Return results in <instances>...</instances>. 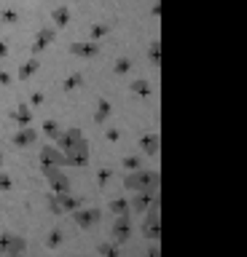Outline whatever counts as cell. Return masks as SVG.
<instances>
[{
	"label": "cell",
	"instance_id": "cell-1",
	"mask_svg": "<svg viewBox=\"0 0 247 257\" xmlns=\"http://www.w3.org/2000/svg\"><path fill=\"white\" fill-rule=\"evenodd\" d=\"M158 182H161V177H158L156 169H137V172H129L124 177V188L134 193H156Z\"/></svg>",
	"mask_w": 247,
	"mask_h": 257
},
{
	"label": "cell",
	"instance_id": "cell-2",
	"mask_svg": "<svg viewBox=\"0 0 247 257\" xmlns=\"http://www.w3.org/2000/svg\"><path fill=\"white\" fill-rule=\"evenodd\" d=\"M49 212L51 214H65V212H75L81 209V198H75L73 193H49Z\"/></svg>",
	"mask_w": 247,
	"mask_h": 257
},
{
	"label": "cell",
	"instance_id": "cell-3",
	"mask_svg": "<svg viewBox=\"0 0 247 257\" xmlns=\"http://www.w3.org/2000/svg\"><path fill=\"white\" fill-rule=\"evenodd\" d=\"M27 238L14 230H0V254H25Z\"/></svg>",
	"mask_w": 247,
	"mask_h": 257
},
{
	"label": "cell",
	"instance_id": "cell-4",
	"mask_svg": "<svg viewBox=\"0 0 247 257\" xmlns=\"http://www.w3.org/2000/svg\"><path fill=\"white\" fill-rule=\"evenodd\" d=\"M89 156H92V148H89V142H86V137H84V140H78L75 145H70V148L65 150V164L86 166L89 164Z\"/></svg>",
	"mask_w": 247,
	"mask_h": 257
},
{
	"label": "cell",
	"instance_id": "cell-5",
	"mask_svg": "<svg viewBox=\"0 0 247 257\" xmlns=\"http://www.w3.org/2000/svg\"><path fill=\"white\" fill-rule=\"evenodd\" d=\"M43 174L51 185V193H70V177L62 172V166H46Z\"/></svg>",
	"mask_w": 247,
	"mask_h": 257
},
{
	"label": "cell",
	"instance_id": "cell-6",
	"mask_svg": "<svg viewBox=\"0 0 247 257\" xmlns=\"http://www.w3.org/2000/svg\"><path fill=\"white\" fill-rule=\"evenodd\" d=\"M73 220H75V225L81 230H92L94 225H100V220H102V212L97 206H86V209H75L73 212Z\"/></svg>",
	"mask_w": 247,
	"mask_h": 257
},
{
	"label": "cell",
	"instance_id": "cell-7",
	"mask_svg": "<svg viewBox=\"0 0 247 257\" xmlns=\"http://www.w3.org/2000/svg\"><path fill=\"white\" fill-rule=\"evenodd\" d=\"M38 161H41V169H46V166H65V153H62L57 145H43Z\"/></svg>",
	"mask_w": 247,
	"mask_h": 257
},
{
	"label": "cell",
	"instance_id": "cell-8",
	"mask_svg": "<svg viewBox=\"0 0 247 257\" xmlns=\"http://www.w3.org/2000/svg\"><path fill=\"white\" fill-rule=\"evenodd\" d=\"M110 236H113V244H126V241L132 238V222H129V217H118V220L113 222Z\"/></svg>",
	"mask_w": 247,
	"mask_h": 257
},
{
	"label": "cell",
	"instance_id": "cell-9",
	"mask_svg": "<svg viewBox=\"0 0 247 257\" xmlns=\"http://www.w3.org/2000/svg\"><path fill=\"white\" fill-rule=\"evenodd\" d=\"M145 214H148V222L142 225V236L150 241H158V236H161V230H158V204H153Z\"/></svg>",
	"mask_w": 247,
	"mask_h": 257
},
{
	"label": "cell",
	"instance_id": "cell-10",
	"mask_svg": "<svg viewBox=\"0 0 247 257\" xmlns=\"http://www.w3.org/2000/svg\"><path fill=\"white\" fill-rule=\"evenodd\" d=\"M70 54L78 56V59H94V56H100V43H94V40L70 43Z\"/></svg>",
	"mask_w": 247,
	"mask_h": 257
},
{
	"label": "cell",
	"instance_id": "cell-11",
	"mask_svg": "<svg viewBox=\"0 0 247 257\" xmlns=\"http://www.w3.org/2000/svg\"><path fill=\"white\" fill-rule=\"evenodd\" d=\"M54 40H57V30H54V27L38 30V35H35V40H33V56L41 54V51H46V48H49Z\"/></svg>",
	"mask_w": 247,
	"mask_h": 257
},
{
	"label": "cell",
	"instance_id": "cell-12",
	"mask_svg": "<svg viewBox=\"0 0 247 257\" xmlns=\"http://www.w3.org/2000/svg\"><path fill=\"white\" fill-rule=\"evenodd\" d=\"M78 140H84V132L78 126H70V128H62V134L57 137V140H54V145H57V148L65 153L70 145H75Z\"/></svg>",
	"mask_w": 247,
	"mask_h": 257
},
{
	"label": "cell",
	"instance_id": "cell-13",
	"mask_svg": "<svg viewBox=\"0 0 247 257\" xmlns=\"http://www.w3.org/2000/svg\"><path fill=\"white\" fill-rule=\"evenodd\" d=\"M153 204H156V193H134V198L129 201V206L137 214H145Z\"/></svg>",
	"mask_w": 247,
	"mask_h": 257
},
{
	"label": "cell",
	"instance_id": "cell-14",
	"mask_svg": "<svg viewBox=\"0 0 247 257\" xmlns=\"http://www.w3.org/2000/svg\"><path fill=\"white\" fill-rule=\"evenodd\" d=\"M11 118H14V123H17L19 128L30 126V123H33V104H27V102L17 104V110L11 112Z\"/></svg>",
	"mask_w": 247,
	"mask_h": 257
},
{
	"label": "cell",
	"instance_id": "cell-15",
	"mask_svg": "<svg viewBox=\"0 0 247 257\" xmlns=\"http://www.w3.org/2000/svg\"><path fill=\"white\" fill-rule=\"evenodd\" d=\"M35 142H38V132L33 126H25L14 134V145H17V148H30V145H35Z\"/></svg>",
	"mask_w": 247,
	"mask_h": 257
},
{
	"label": "cell",
	"instance_id": "cell-16",
	"mask_svg": "<svg viewBox=\"0 0 247 257\" xmlns=\"http://www.w3.org/2000/svg\"><path fill=\"white\" fill-rule=\"evenodd\" d=\"M158 134H142L140 137V150L145 153V156H150V158H156L158 156Z\"/></svg>",
	"mask_w": 247,
	"mask_h": 257
},
{
	"label": "cell",
	"instance_id": "cell-17",
	"mask_svg": "<svg viewBox=\"0 0 247 257\" xmlns=\"http://www.w3.org/2000/svg\"><path fill=\"white\" fill-rule=\"evenodd\" d=\"M51 19H54V30H62V27H67V24H70V8H67V6H59V8H54Z\"/></svg>",
	"mask_w": 247,
	"mask_h": 257
},
{
	"label": "cell",
	"instance_id": "cell-18",
	"mask_svg": "<svg viewBox=\"0 0 247 257\" xmlns=\"http://www.w3.org/2000/svg\"><path fill=\"white\" fill-rule=\"evenodd\" d=\"M38 67H41V62H38L35 56H33V59H27V62L19 67V80H30V78L38 72Z\"/></svg>",
	"mask_w": 247,
	"mask_h": 257
},
{
	"label": "cell",
	"instance_id": "cell-19",
	"mask_svg": "<svg viewBox=\"0 0 247 257\" xmlns=\"http://www.w3.org/2000/svg\"><path fill=\"white\" fill-rule=\"evenodd\" d=\"M110 212H113L116 217H129V212H132L129 201H126V198H113V201H110Z\"/></svg>",
	"mask_w": 247,
	"mask_h": 257
},
{
	"label": "cell",
	"instance_id": "cell-20",
	"mask_svg": "<svg viewBox=\"0 0 247 257\" xmlns=\"http://www.w3.org/2000/svg\"><path fill=\"white\" fill-rule=\"evenodd\" d=\"M110 110H113V104H110L108 99H100V104H97V112H94V120H97V123H105L108 115H110Z\"/></svg>",
	"mask_w": 247,
	"mask_h": 257
},
{
	"label": "cell",
	"instance_id": "cell-21",
	"mask_svg": "<svg viewBox=\"0 0 247 257\" xmlns=\"http://www.w3.org/2000/svg\"><path fill=\"white\" fill-rule=\"evenodd\" d=\"M43 134H46V137H49V140L54 142V140H57V137L62 134V128H59L57 120H43Z\"/></svg>",
	"mask_w": 247,
	"mask_h": 257
},
{
	"label": "cell",
	"instance_id": "cell-22",
	"mask_svg": "<svg viewBox=\"0 0 247 257\" xmlns=\"http://www.w3.org/2000/svg\"><path fill=\"white\" fill-rule=\"evenodd\" d=\"M97 252H100L102 257H121V249H118V244H108V241L97 246Z\"/></svg>",
	"mask_w": 247,
	"mask_h": 257
},
{
	"label": "cell",
	"instance_id": "cell-23",
	"mask_svg": "<svg viewBox=\"0 0 247 257\" xmlns=\"http://www.w3.org/2000/svg\"><path fill=\"white\" fill-rule=\"evenodd\" d=\"M121 166L129 169V172H137V169H142V158L140 156H126V158H121Z\"/></svg>",
	"mask_w": 247,
	"mask_h": 257
},
{
	"label": "cell",
	"instance_id": "cell-24",
	"mask_svg": "<svg viewBox=\"0 0 247 257\" xmlns=\"http://www.w3.org/2000/svg\"><path fill=\"white\" fill-rule=\"evenodd\" d=\"M81 83H84V75L73 72V75H67V80H65V91H73V88H78Z\"/></svg>",
	"mask_w": 247,
	"mask_h": 257
},
{
	"label": "cell",
	"instance_id": "cell-25",
	"mask_svg": "<svg viewBox=\"0 0 247 257\" xmlns=\"http://www.w3.org/2000/svg\"><path fill=\"white\" fill-rule=\"evenodd\" d=\"M132 91L148 96V94H150V83H148V80H134V83H132Z\"/></svg>",
	"mask_w": 247,
	"mask_h": 257
},
{
	"label": "cell",
	"instance_id": "cell-26",
	"mask_svg": "<svg viewBox=\"0 0 247 257\" xmlns=\"http://www.w3.org/2000/svg\"><path fill=\"white\" fill-rule=\"evenodd\" d=\"M113 70L118 72V75H126V72L132 70V59H126V56H124V59H118V62L113 64Z\"/></svg>",
	"mask_w": 247,
	"mask_h": 257
},
{
	"label": "cell",
	"instance_id": "cell-27",
	"mask_svg": "<svg viewBox=\"0 0 247 257\" xmlns=\"http://www.w3.org/2000/svg\"><path fill=\"white\" fill-rule=\"evenodd\" d=\"M108 24H94V27H92V40H94V43H100V38L102 35H108Z\"/></svg>",
	"mask_w": 247,
	"mask_h": 257
},
{
	"label": "cell",
	"instance_id": "cell-28",
	"mask_svg": "<svg viewBox=\"0 0 247 257\" xmlns=\"http://www.w3.org/2000/svg\"><path fill=\"white\" fill-rule=\"evenodd\" d=\"M17 19H19V14L14 11V8H6V11L0 14V22L3 24H17Z\"/></svg>",
	"mask_w": 247,
	"mask_h": 257
},
{
	"label": "cell",
	"instance_id": "cell-29",
	"mask_svg": "<svg viewBox=\"0 0 247 257\" xmlns=\"http://www.w3.org/2000/svg\"><path fill=\"white\" fill-rule=\"evenodd\" d=\"M59 244H62V233H59V230H51L49 238H46V246H49V249H57Z\"/></svg>",
	"mask_w": 247,
	"mask_h": 257
},
{
	"label": "cell",
	"instance_id": "cell-30",
	"mask_svg": "<svg viewBox=\"0 0 247 257\" xmlns=\"http://www.w3.org/2000/svg\"><path fill=\"white\" fill-rule=\"evenodd\" d=\"M158 40H153V43H150V48H148V59H150V64H153V67H158Z\"/></svg>",
	"mask_w": 247,
	"mask_h": 257
},
{
	"label": "cell",
	"instance_id": "cell-31",
	"mask_svg": "<svg viewBox=\"0 0 247 257\" xmlns=\"http://www.w3.org/2000/svg\"><path fill=\"white\" fill-rule=\"evenodd\" d=\"M14 188V182H11V177L9 174H3L0 172V190H11Z\"/></svg>",
	"mask_w": 247,
	"mask_h": 257
},
{
	"label": "cell",
	"instance_id": "cell-32",
	"mask_svg": "<svg viewBox=\"0 0 247 257\" xmlns=\"http://www.w3.org/2000/svg\"><path fill=\"white\" fill-rule=\"evenodd\" d=\"M110 177H113V169H108V166H105V169H102V172L97 174V180H100V185H105Z\"/></svg>",
	"mask_w": 247,
	"mask_h": 257
},
{
	"label": "cell",
	"instance_id": "cell-33",
	"mask_svg": "<svg viewBox=\"0 0 247 257\" xmlns=\"http://www.w3.org/2000/svg\"><path fill=\"white\" fill-rule=\"evenodd\" d=\"M6 56H9V43L0 40V59H6Z\"/></svg>",
	"mask_w": 247,
	"mask_h": 257
},
{
	"label": "cell",
	"instance_id": "cell-34",
	"mask_svg": "<svg viewBox=\"0 0 247 257\" xmlns=\"http://www.w3.org/2000/svg\"><path fill=\"white\" fill-rule=\"evenodd\" d=\"M0 83H3V86H11V75H9V72L0 70Z\"/></svg>",
	"mask_w": 247,
	"mask_h": 257
},
{
	"label": "cell",
	"instance_id": "cell-35",
	"mask_svg": "<svg viewBox=\"0 0 247 257\" xmlns=\"http://www.w3.org/2000/svg\"><path fill=\"white\" fill-rule=\"evenodd\" d=\"M118 137H121L118 128H108V140H118Z\"/></svg>",
	"mask_w": 247,
	"mask_h": 257
},
{
	"label": "cell",
	"instance_id": "cell-36",
	"mask_svg": "<svg viewBox=\"0 0 247 257\" xmlns=\"http://www.w3.org/2000/svg\"><path fill=\"white\" fill-rule=\"evenodd\" d=\"M158 254H161V249H158V246H150L145 257H158Z\"/></svg>",
	"mask_w": 247,
	"mask_h": 257
},
{
	"label": "cell",
	"instance_id": "cell-37",
	"mask_svg": "<svg viewBox=\"0 0 247 257\" xmlns=\"http://www.w3.org/2000/svg\"><path fill=\"white\" fill-rule=\"evenodd\" d=\"M30 102H33V104H35V107H38V104H41V102H43V94H33V99H30Z\"/></svg>",
	"mask_w": 247,
	"mask_h": 257
},
{
	"label": "cell",
	"instance_id": "cell-38",
	"mask_svg": "<svg viewBox=\"0 0 247 257\" xmlns=\"http://www.w3.org/2000/svg\"><path fill=\"white\" fill-rule=\"evenodd\" d=\"M0 257H27V254H0Z\"/></svg>",
	"mask_w": 247,
	"mask_h": 257
},
{
	"label": "cell",
	"instance_id": "cell-39",
	"mask_svg": "<svg viewBox=\"0 0 247 257\" xmlns=\"http://www.w3.org/2000/svg\"><path fill=\"white\" fill-rule=\"evenodd\" d=\"M0 166H3V150H0Z\"/></svg>",
	"mask_w": 247,
	"mask_h": 257
}]
</instances>
